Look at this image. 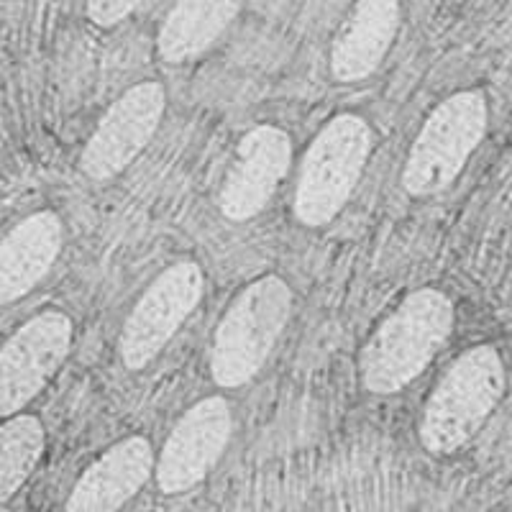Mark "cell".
Listing matches in <instances>:
<instances>
[{
  "label": "cell",
  "mask_w": 512,
  "mask_h": 512,
  "mask_svg": "<svg viewBox=\"0 0 512 512\" xmlns=\"http://www.w3.org/2000/svg\"><path fill=\"white\" fill-rule=\"evenodd\" d=\"M292 313V290L277 274L251 282L228 305L213 336L210 374L221 387H241L259 374Z\"/></svg>",
  "instance_id": "obj_3"
},
{
  "label": "cell",
  "mask_w": 512,
  "mask_h": 512,
  "mask_svg": "<svg viewBox=\"0 0 512 512\" xmlns=\"http://www.w3.org/2000/svg\"><path fill=\"white\" fill-rule=\"evenodd\" d=\"M62 249V221L54 213H36L6 233L0 249V297L16 303L52 269Z\"/></svg>",
  "instance_id": "obj_13"
},
{
  "label": "cell",
  "mask_w": 512,
  "mask_h": 512,
  "mask_svg": "<svg viewBox=\"0 0 512 512\" xmlns=\"http://www.w3.org/2000/svg\"><path fill=\"white\" fill-rule=\"evenodd\" d=\"M231 431V408L223 397H205L192 405L177 420L159 456L157 484L164 495L198 487L226 451Z\"/></svg>",
  "instance_id": "obj_9"
},
{
  "label": "cell",
  "mask_w": 512,
  "mask_h": 512,
  "mask_svg": "<svg viewBox=\"0 0 512 512\" xmlns=\"http://www.w3.org/2000/svg\"><path fill=\"white\" fill-rule=\"evenodd\" d=\"M400 29V0H356L333 41L331 72L338 82L367 80L384 62Z\"/></svg>",
  "instance_id": "obj_11"
},
{
  "label": "cell",
  "mask_w": 512,
  "mask_h": 512,
  "mask_svg": "<svg viewBox=\"0 0 512 512\" xmlns=\"http://www.w3.org/2000/svg\"><path fill=\"white\" fill-rule=\"evenodd\" d=\"M487 131V100L466 90L443 100L420 128L402 169V185L415 198L446 190Z\"/></svg>",
  "instance_id": "obj_5"
},
{
  "label": "cell",
  "mask_w": 512,
  "mask_h": 512,
  "mask_svg": "<svg viewBox=\"0 0 512 512\" xmlns=\"http://www.w3.org/2000/svg\"><path fill=\"white\" fill-rule=\"evenodd\" d=\"M164 113V88L141 82L121 95L100 118L82 149L80 167L90 180H111L134 162L157 134Z\"/></svg>",
  "instance_id": "obj_7"
},
{
  "label": "cell",
  "mask_w": 512,
  "mask_h": 512,
  "mask_svg": "<svg viewBox=\"0 0 512 512\" xmlns=\"http://www.w3.org/2000/svg\"><path fill=\"white\" fill-rule=\"evenodd\" d=\"M154 469L152 446L144 436L108 448L72 489L67 510H118L146 484Z\"/></svg>",
  "instance_id": "obj_12"
},
{
  "label": "cell",
  "mask_w": 512,
  "mask_h": 512,
  "mask_svg": "<svg viewBox=\"0 0 512 512\" xmlns=\"http://www.w3.org/2000/svg\"><path fill=\"white\" fill-rule=\"evenodd\" d=\"M505 392V364L492 346H474L448 367L420 418L418 436L433 456H448L472 441Z\"/></svg>",
  "instance_id": "obj_2"
},
{
  "label": "cell",
  "mask_w": 512,
  "mask_h": 512,
  "mask_svg": "<svg viewBox=\"0 0 512 512\" xmlns=\"http://www.w3.org/2000/svg\"><path fill=\"white\" fill-rule=\"evenodd\" d=\"M454 328V305L443 292H413L384 320L361 351V382L374 395H392L408 387Z\"/></svg>",
  "instance_id": "obj_1"
},
{
  "label": "cell",
  "mask_w": 512,
  "mask_h": 512,
  "mask_svg": "<svg viewBox=\"0 0 512 512\" xmlns=\"http://www.w3.org/2000/svg\"><path fill=\"white\" fill-rule=\"evenodd\" d=\"M372 152V131L354 113L336 116L320 128L305 152L292 210L303 226L318 228L341 213Z\"/></svg>",
  "instance_id": "obj_4"
},
{
  "label": "cell",
  "mask_w": 512,
  "mask_h": 512,
  "mask_svg": "<svg viewBox=\"0 0 512 512\" xmlns=\"http://www.w3.org/2000/svg\"><path fill=\"white\" fill-rule=\"evenodd\" d=\"M203 287V272L195 262H177L159 274L123 326L121 359L128 369H144L157 359L200 303Z\"/></svg>",
  "instance_id": "obj_6"
},
{
  "label": "cell",
  "mask_w": 512,
  "mask_h": 512,
  "mask_svg": "<svg viewBox=\"0 0 512 512\" xmlns=\"http://www.w3.org/2000/svg\"><path fill=\"white\" fill-rule=\"evenodd\" d=\"M292 159L290 136L277 126H256L239 141L218 205L231 221H251L272 200Z\"/></svg>",
  "instance_id": "obj_10"
},
{
  "label": "cell",
  "mask_w": 512,
  "mask_h": 512,
  "mask_svg": "<svg viewBox=\"0 0 512 512\" xmlns=\"http://www.w3.org/2000/svg\"><path fill=\"white\" fill-rule=\"evenodd\" d=\"M72 346V320L59 310L31 318L0 354V410L6 418L34 400Z\"/></svg>",
  "instance_id": "obj_8"
},
{
  "label": "cell",
  "mask_w": 512,
  "mask_h": 512,
  "mask_svg": "<svg viewBox=\"0 0 512 512\" xmlns=\"http://www.w3.org/2000/svg\"><path fill=\"white\" fill-rule=\"evenodd\" d=\"M44 451V428L31 415H16L0 431V497L11 500L34 472Z\"/></svg>",
  "instance_id": "obj_15"
},
{
  "label": "cell",
  "mask_w": 512,
  "mask_h": 512,
  "mask_svg": "<svg viewBox=\"0 0 512 512\" xmlns=\"http://www.w3.org/2000/svg\"><path fill=\"white\" fill-rule=\"evenodd\" d=\"M244 0H177L159 29L157 52L180 64L203 54L239 16Z\"/></svg>",
  "instance_id": "obj_14"
},
{
  "label": "cell",
  "mask_w": 512,
  "mask_h": 512,
  "mask_svg": "<svg viewBox=\"0 0 512 512\" xmlns=\"http://www.w3.org/2000/svg\"><path fill=\"white\" fill-rule=\"evenodd\" d=\"M141 3L144 0H85L90 21L100 29H111V26L121 24L123 18L131 16Z\"/></svg>",
  "instance_id": "obj_16"
}]
</instances>
